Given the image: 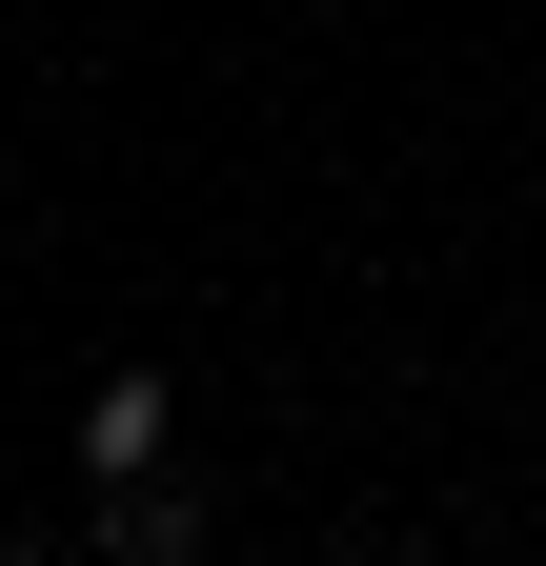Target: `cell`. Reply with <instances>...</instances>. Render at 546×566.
<instances>
[{"label": "cell", "mask_w": 546, "mask_h": 566, "mask_svg": "<svg viewBox=\"0 0 546 566\" xmlns=\"http://www.w3.org/2000/svg\"><path fill=\"white\" fill-rule=\"evenodd\" d=\"M0 566H61V546H0Z\"/></svg>", "instance_id": "3957f363"}, {"label": "cell", "mask_w": 546, "mask_h": 566, "mask_svg": "<svg viewBox=\"0 0 546 566\" xmlns=\"http://www.w3.org/2000/svg\"><path fill=\"white\" fill-rule=\"evenodd\" d=\"M162 424H182L162 365H102V385H82V465H102V485H143V465H162Z\"/></svg>", "instance_id": "6da1fadb"}, {"label": "cell", "mask_w": 546, "mask_h": 566, "mask_svg": "<svg viewBox=\"0 0 546 566\" xmlns=\"http://www.w3.org/2000/svg\"><path fill=\"white\" fill-rule=\"evenodd\" d=\"M102 546H122V566H223L202 506H162V485H102Z\"/></svg>", "instance_id": "7a4b0ae2"}]
</instances>
